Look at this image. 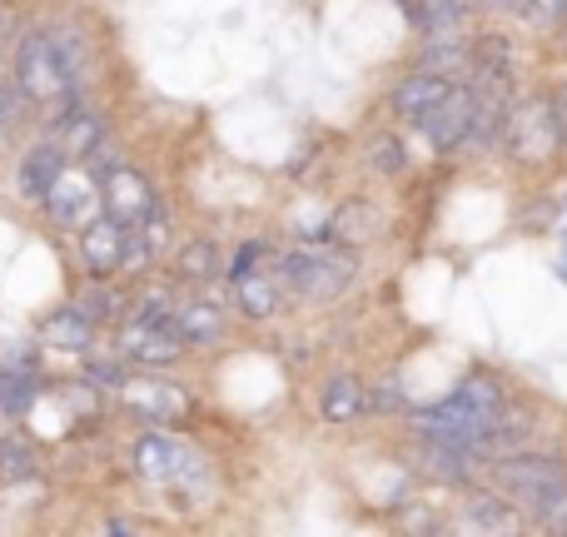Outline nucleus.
I'll return each mask as SVG.
<instances>
[{
    "label": "nucleus",
    "instance_id": "obj_1",
    "mask_svg": "<svg viewBox=\"0 0 567 537\" xmlns=\"http://www.w3.org/2000/svg\"><path fill=\"white\" fill-rule=\"evenodd\" d=\"M75 85H80V75L60 55L50 30H35V35L20 40V50H16V95L20 100H30L40 110H70L75 105Z\"/></svg>",
    "mask_w": 567,
    "mask_h": 537
},
{
    "label": "nucleus",
    "instance_id": "obj_2",
    "mask_svg": "<svg viewBox=\"0 0 567 537\" xmlns=\"http://www.w3.org/2000/svg\"><path fill=\"white\" fill-rule=\"evenodd\" d=\"M498 409H503V389L493 379H483V373H473V379H463L443 403H433V409L419 413V428L423 433H439V438H458L463 448H468V438Z\"/></svg>",
    "mask_w": 567,
    "mask_h": 537
},
{
    "label": "nucleus",
    "instance_id": "obj_3",
    "mask_svg": "<svg viewBox=\"0 0 567 537\" xmlns=\"http://www.w3.org/2000/svg\"><path fill=\"white\" fill-rule=\"evenodd\" d=\"M493 483L508 488L513 498L533 503V508H553V503L567 493V468L558 458H538V453H523V458H498L493 468Z\"/></svg>",
    "mask_w": 567,
    "mask_h": 537
},
{
    "label": "nucleus",
    "instance_id": "obj_4",
    "mask_svg": "<svg viewBox=\"0 0 567 537\" xmlns=\"http://www.w3.org/2000/svg\"><path fill=\"white\" fill-rule=\"evenodd\" d=\"M353 279V259L339 255H319V249H293L279 259V283L299 299H333L343 293Z\"/></svg>",
    "mask_w": 567,
    "mask_h": 537
},
{
    "label": "nucleus",
    "instance_id": "obj_5",
    "mask_svg": "<svg viewBox=\"0 0 567 537\" xmlns=\"http://www.w3.org/2000/svg\"><path fill=\"white\" fill-rule=\"evenodd\" d=\"M100 205H105V215L115 219L120 229H140L159 209L150 185L140 179V169H130V165H110L105 175H100Z\"/></svg>",
    "mask_w": 567,
    "mask_h": 537
},
{
    "label": "nucleus",
    "instance_id": "obj_6",
    "mask_svg": "<svg viewBox=\"0 0 567 537\" xmlns=\"http://www.w3.org/2000/svg\"><path fill=\"white\" fill-rule=\"evenodd\" d=\"M40 199H45L55 225H85V219L100 209V179L90 175V169H60L55 185H50Z\"/></svg>",
    "mask_w": 567,
    "mask_h": 537
},
{
    "label": "nucleus",
    "instance_id": "obj_7",
    "mask_svg": "<svg viewBox=\"0 0 567 537\" xmlns=\"http://www.w3.org/2000/svg\"><path fill=\"white\" fill-rule=\"evenodd\" d=\"M503 135H508V145L518 149L523 159H543L558 145V125H553L548 105H523L513 120H503Z\"/></svg>",
    "mask_w": 567,
    "mask_h": 537
},
{
    "label": "nucleus",
    "instance_id": "obj_8",
    "mask_svg": "<svg viewBox=\"0 0 567 537\" xmlns=\"http://www.w3.org/2000/svg\"><path fill=\"white\" fill-rule=\"evenodd\" d=\"M120 399L125 409H135L140 419H155V423H169L189 409V399L175 389V383H159V379H125L120 383Z\"/></svg>",
    "mask_w": 567,
    "mask_h": 537
},
{
    "label": "nucleus",
    "instance_id": "obj_9",
    "mask_svg": "<svg viewBox=\"0 0 567 537\" xmlns=\"http://www.w3.org/2000/svg\"><path fill=\"white\" fill-rule=\"evenodd\" d=\"M135 468L145 473L150 483H175L179 473H195V458H189L185 443L165 438V433H145L135 443Z\"/></svg>",
    "mask_w": 567,
    "mask_h": 537
},
{
    "label": "nucleus",
    "instance_id": "obj_10",
    "mask_svg": "<svg viewBox=\"0 0 567 537\" xmlns=\"http://www.w3.org/2000/svg\"><path fill=\"white\" fill-rule=\"evenodd\" d=\"M120 349L125 359H140V363H169L179 353V333L159 319H130V329H120Z\"/></svg>",
    "mask_w": 567,
    "mask_h": 537
},
{
    "label": "nucleus",
    "instance_id": "obj_11",
    "mask_svg": "<svg viewBox=\"0 0 567 537\" xmlns=\"http://www.w3.org/2000/svg\"><path fill=\"white\" fill-rule=\"evenodd\" d=\"M473 110H478V95L453 85L449 100H443V105L423 120V125H429V135H433V145H439V149L463 145V140H468V130H473Z\"/></svg>",
    "mask_w": 567,
    "mask_h": 537
},
{
    "label": "nucleus",
    "instance_id": "obj_12",
    "mask_svg": "<svg viewBox=\"0 0 567 537\" xmlns=\"http://www.w3.org/2000/svg\"><path fill=\"white\" fill-rule=\"evenodd\" d=\"M125 239H130V229H120L110 215L105 219H90L85 235H80V259H85V269L90 273L120 269V265H125Z\"/></svg>",
    "mask_w": 567,
    "mask_h": 537
},
{
    "label": "nucleus",
    "instance_id": "obj_13",
    "mask_svg": "<svg viewBox=\"0 0 567 537\" xmlns=\"http://www.w3.org/2000/svg\"><path fill=\"white\" fill-rule=\"evenodd\" d=\"M458 537H523V513L503 498H478L458 518Z\"/></svg>",
    "mask_w": 567,
    "mask_h": 537
},
{
    "label": "nucleus",
    "instance_id": "obj_14",
    "mask_svg": "<svg viewBox=\"0 0 567 537\" xmlns=\"http://www.w3.org/2000/svg\"><path fill=\"white\" fill-rule=\"evenodd\" d=\"M449 90H453L449 75H429V70H419V75H409L399 90H393V110H399L403 120H419L423 125V120L449 100Z\"/></svg>",
    "mask_w": 567,
    "mask_h": 537
},
{
    "label": "nucleus",
    "instance_id": "obj_15",
    "mask_svg": "<svg viewBox=\"0 0 567 537\" xmlns=\"http://www.w3.org/2000/svg\"><path fill=\"white\" fill-rule=\"evenodd\" d=\"M55 145L65 149V155H80V159H90L100 145H105V125H100L90 110H80V105H70V110H60V125H55Z\"/></svg>",
    "mask_w": 567,
    "mask_h": 537
},
{
    "label": "nucleus",
    "instance_id": "obj_16",
    "mask_svg": "<svg viewBox=\"0 0 567 537\" xmlns=\"http://www.w3.org/2000/svg\"><path fill=\"white\" fill-rule=\"evenodd\" d=\"M169 329L179 333V343H219V333H225V313H219V303H175V313H169Z\"/></svg>",
    "mask_w": 567,
    "mask_h": 537
},
{
    "label": "nucleus",
    "instance_id": "obj_17",
    "mask_svg": "<svg viewBox=\"0 0 567 537\" xmlns=\"http://www.w3.org/2000/svg\"><path fill=\"white\" fill-rule=\"evenodd\" d=\"M60 169H65V149H60L55 140H45V145H35L25 159H20V189H25L30 199H40L50 185H55Z\"/></svg>",
    "mask_w": 567,
    "mask_h": 537
},
{
    "label": "nucleus",
    "instance_id": "obj_18",
    "mask_svg": "<svg viewBox=\"0 0 567 537\" xmlns=\"http://www.w3.org/2000/svg\"><path fill=\"white\" fill-rule=\"evenodd\" d=\"M363 409H369V403H363L359 379H329V389H323V419L343 423V419H359Z\"/></svg>",
    "mask_w": 567,
    "mask_h": 537
},
{
    "label": "nucleus",
    "instance_id": "obj_19",
    "mask_svg": "<svg viewBox=\"0 0 567 537\" xmlns=\"http://www.w3.org/2000/svg\"><path fill=\"white\" fill-rule=\"evenodd\" d=\"M45 343H55V349H85L90 343V319L80 309L55 313V319L45 323Z\"/></svg>",
    "mask_w": 567,
    "mask_h": 537
},
{
    "label": "nucleus",
    "instance_id": "obj_20",
    "mask_svg": "<svg viewBox=\"0 0 567 537\" xmlns=\"http://www.w3.org/2000/svg\"><path fill=\"white\" fill-rule=\"evenodd\" d=\"M35 468V448L25 438H0V483H20Z\"/></svg>",
    "mask_w": 567,
    "mask_h": 537
},
{
    "label": "nucleus",
    "instance_id": "obj_21",
    "mask_svg": "<svg viewBox=\"0 0 567 537\" xmlns=\"http://www.w3.org/2000/svg\"><path fill=\"white\" fill-rule=\"evenodd\" d=\"M30 393H35V379H30V373H0V409L6 413L25 409Z\"/></svg>",
    "mask_w": 567,
    "mask_h": 537
},
{
    "label": "nucleus",
    "instance_id": "obj_22",
    "mask_svg": "<svg viewBox=\"0 0 567 537\" xmlns=\"http://www.w3.org/2000/svg\"><path fill=\"white\" fill-rule=\"evenodd\" d=\"M215 265H219V249L205 245V239H199V245H189V249H179V273H185V279H205Z\"/></svg>",
    "mask_w": 567,
    "mask_h": 537
},
{
    "label": "nucleus",
    "instance_id": "obj_23",
    "mask_svg": "<svg viewBox=\"0 0 567 537\" xmlns=\"http://www.w3.org/2000/svg\"><path fill=\"white\" fill-rule=\"evenodd\" d=\"M483 0H423V25H453L458 16L478 10Z\"/></svg>",
    "mask_w": 567,
    "mask_h": 537
},
{
    "label": "nucleus",
    "instance_id": "obj_24",
    "mask_svg": "<svg viewBox=\"0 0 567 537\" xmlns=\"http://www.w3.org/2000/svg\"><path fill=\"white\" fill-rule=\"evenodd\" d=\"M239 299H245V309L255 313V319H265V313L275 309V283L269 279H239Z\"/></svg>",
    "mask_w": 567,
    "mask_h": 537
},
{
    "label": "nucleus",
    "instance_id": "obj_25",
    "mask_svg": "<svg viewBox=\"0 0 567 537\" xmlns=\"http://www.w3.org/2000/svg\"><path fill=\"white\" fill-rule=\"evenodd\" d=\"M16 115H20V95L0 85V140H6V130L16 125Z\"/></svg>",
    "mask_w": 567,
    "mask_h": 537
},
{
    "label": "nucleus",
    "instance_id": "obj_26",
    "mask_svg": "<svg viewBox=\"0 0 567 537\" xmlns=\"http://www.w3.org/2000/svg\"><path fill=\"white\" fill-rule=\"evenodd\" d=\"M373 159H383V169H399V145H393V140H383V145L373 149Z\"/></svg>",
    "mask_w": 567,
    "mask_h": 537
},
{
    "label": "nucleus",
    "instance_id": "obj_27",
    "mask_svg": "<svg viewBox=\"0 0 567 537\" xmlns=\"http://www.w3.org/2000/svg\"><path fill=\"white\" fill-rule=\"evenodd\" d=\"M553 125H558V140H567V85H563L558 105H553Z\"/></svg>",
    "mask_w": 567,
    "mask_h": 537
},
{
    "label": "nucleus",
    "instance_id": "obj_28",
    "mask_svg": "<svg viewBox=\"0 0 567 537\" xmlns=\"http://www.w3.org/2000/svg\"><path fill=\"white\" fill-rule=\"evenodd\" d=\"M6 30H10V16H6V10H0V45H6Z\"/></svg>",
    "mask_w": 567,
    "mask_h": 537
}]
</instances>
